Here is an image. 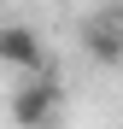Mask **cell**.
<instances>
[{"label":"cell","instance_id":"4","mask_svg":"<svg viewBox=\"0 0 123 129\" xmlns=\"http://www.w3.org/2000/svg\"><path fill=\"white\" fill-rule=\"evenodd\" d=\"M111 12H117V24H123V0H117V6H111Z\"/></svg>","mask_w":123,"mask_h":129},{"label":"cell","instance_id":"2","mask_svg":"<svg viewBox=\"0 0 123 129\" xmlns=\"http://www.w3.org/2000/svg\"><path fill=\"white\" fill-rule=\"evenodd\" d=\"M0 64H12V71H47V47H41V35L29 24H0Z\"/></svg>","mask_w":123,"mask_h":129},{"label":"cell","instance_id":"1","mask_svg":"<svg viewBox=\"0 0 123 129\" xmlns=\"http://www.w3.org/2000/svg\"><path fill=\"white\" fill-rule=\"evenodd\" d=\"M53 112H59V82H53L47 71L24 76V88L12 94V123H18V129H47Z\"/></svg>","mask_w":123,"mask_h":129},{"label":"cell","instance_id":"3","mask_svg":"<svg viewBox=\"0 0 123 129\" xmlns=\"http://www.w3.org/2000/svg\"><path fill=\"white\" fill-rule=\"evenodd\" d=\"M82 47H88L94 64H123V24H117V12H94L88 24H82Z\"/></svg>","mask_w":123,"mask_h":129}]
</instances>
